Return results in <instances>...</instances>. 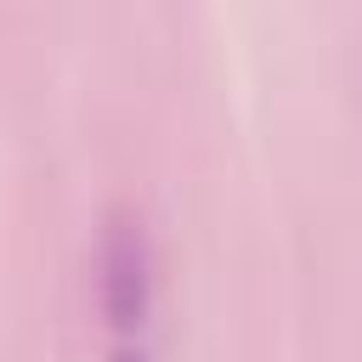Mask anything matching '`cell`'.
<instances>
[{
	"label": "cell",
	"instance_id": "6da1fadb",
	"mask_svg": "<svg viewBox=\"0 0 362 362\" xmlns=\"http://www.w3.org/2000/svg\"><path fill=\"white\" fill-rule=\"evenodd\" d=\"M153 294V249L136 209H113L96 243V300L113 328H136Z\"/></svg>",
	"mask_w": 362,
	"mask_h": 362
},
{
	"label": "cell",
	"instance_id": "7a4b0ae2",
	"mask_svg": "<svg viewBox=\"0 0 362 362\" xmlns=\"http://www.w3.org/2000/svg\"><path fill=\"white\" fill-rule=\"evenodd\" d=\"M113 362H147L141 351H113Z\"/></svg>",
	"mask_w": 362,
	"mask_h": 362
}]
</instances>
